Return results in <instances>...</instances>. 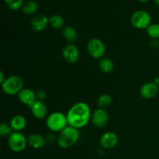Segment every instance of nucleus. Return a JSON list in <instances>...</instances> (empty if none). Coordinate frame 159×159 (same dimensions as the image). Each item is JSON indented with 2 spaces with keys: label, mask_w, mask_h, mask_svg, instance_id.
<instances>
[{
  "label": "nucleus",
  "mask_w": 159,
  "mask_h": 159,
  "mask_svg": "<svg viewBox=\"0 0 159 159\" xmlns=\"http://www.w3.org/2000/svg\"><path fill=\"white\" fill-rule=\"evenodd\" d=\"M5 2L12 10H18L23 5V0H5Z\"/></svg>",
  "instance_id": "nucleus-23"
},
{
  "label": "nucleus",
  "mask_w": 159,
  "mask_h": 159,
  "mask_svg": "<svg viewBox=\"0 0 159 159\" xmlns=\"http://www.w3.org/2000/svg\"><path fill=\"white\" fill-rule=\"evenodd\" d=\"M101 146L105 149H112L116 146L118 143V137L111 131L107 132L102 135L99 141Z\"/></svg>",
  "instance_id": "nucleus-12"
},
{
  "label": "nucleus",
  "mask_w": 159,
  "mask_h": 159,
  "mask_svg": "<svg viewBox=\"0 0 159 159\" xmlns=\"http://www.w3.org/2000/svg\"><path fill=\"white\" fill-rule=\"evenodd\" d=\"M50 24L54 29H60L64 26L65 20L60 15H53L49 18Z\"/></svg>",
  "instance_id": "nucleus-21"
},
{
  "label": "nucleus",
  "mask_w": 159,
  "mask_h": 159,
  "mask_svg": "<svg viewBox=\"0 0 159 159\" xmlns=\"http://www.w3.org/2000/svg\"><path fill=\"white\" fill-rule=\"evenodd\" d=\"M48 128L53 132H61L68 127L67 116L61 112H54L48 116L46 120Z\"/></svg>",
  "instance_id": "nucleus-3"
},
{
  "label": "nucleus",
  "mask_w": 159,
  "mask_h": 159,
  "mask_svg": "<svg viewBox=\"0 0 159 159\" xmlns=\"http://www.w3.org/2000/svg\"><path fill=\"white\" fill-rule=\"evenodd\" d=\"M6 79H5L4 77V73H3L2 71H0V82H1V84H2Z\"/></svg>",
  "instance_id": "nucleus-26"
},
{
  "label": "nucleus",
  "mask_w": 159,
  "mask_h": 159,
  "mask_svg": "<svg viewBox=\"0 0 159 159\" xmlns=\"http://www.w3.org/2000/svg\"><path fill=\"white\" fill-rule=\"evenodd\" d=\"M79 139V130L71 126H68L60 132V134L57 138V144L61 148H69L75 145Z\"/></svg>",
  "instance_id": "nucleus-2"
},
{
  "label": "nucleus",
  "mask_w": 159,
  "mask_h": 159,
  "mask_svg": "<svg viewBox=\"0 0 159 159\" xmlns=\"http://www.w3.org/2000/svg\"><path fill=\"white\" fill-rule=\"evenodd\" d=\"M9 125L11 126L13 131L20 132L26 127V120L21 115H16L11 119Z\"/></svg>",
  "instance_id": "nucleus-16"
},
{
  "label": "nucleus",
  "mask_w": 159,
  "mask_h": 159,
  "mask_svg": "<svg viewBox=\"0 0 159 159\" xmlns=\"http://www.w3.org/2000/svg\"><path fill=\"white\" fill-rule=\"evenodd\" d=\"M36 95H37V99H38L37 100L40 101H43L47 97L46 93L44 91H42V90L37 92V93Z\"/></svg>",
  "instance_id": "nucleus-25"
},
{
  "label": "nucleus",
  "mask_w": 159,
  "mask_h": 159,
  "mask_svg": "<svg viewBox=\"0 0 159 159\" xmlns=\"http://www.w3.org/2000/svg\"><path fill=\"white\" fill-rule=\"evenodd\" d=\"M33 116L39 120L43 119L48 113V108L43 101L37 100L30 107Z\"/></svg>",
  "instance_id": "nucleus-14"
},
{
  "label": "nucleus",
  "mask_w": 159,
  "mask_h": 159,
  "mask_svg": "<svg viewBox=\"0 0 159 159\" xmlns=\"http://www.w3.org/2000/svg\"><path fill=\"white\" fill-rule=\"evenodd\" d=\"M23 82L21 78L18 75H12L6 78L5 82L2 84V91L9 96L19 94L23 89Z\"/></svg>",
  "instance_id": "nucleus-4"
},
{
  "label": "nucleus",
  "mask_w": 159,
  "mask_h": 159,
  "mask_svg": "<svg viewBox=\"0 0 159 159\" xmlns=\"http://www.w3.org/2000/svg\"><path fill=\"white\" fill-rule=\"evenodd\" d=\"M28 144L34 149L43 148L46 144V140L39 134H32L27 138Z\"/></svg>",
  "instance_id": "nucleus-15"
},
{
  "label": "nucleus",
  "mask_w": 159,
  "mask_h": 159,
  "mask_svg": "<svg viewBox=\"0 0 159 159\" xmlns=\"http://www.w3.org/2000/svg\"><path fill=\"white\" fill-rule=\"evenodd\" d=\"M62 56L68 63L74 64L79 58V50L74 43H68L62 51Z\"/></svg>",
  "instance_id": "nucleus-8"
},
{
  "label": "nucleus",
  "mask_w": 159,
  "mask_h": 159,
  "mask_svg": "<svg viewBox=\"0 0 159 159\" xmlns=\"http://www.w3.org/2000/svg\"><path fill=\"white\" fill-rule=\"evenodd\" d=\"M64 38L70 43H73L78 39V33L71 26H67L63 30Z\"/></svg>",
  "instance_id": "nucleus-17"
},
{
  "label": "nucleus",
  "mask_w": 159,
  "mask_h": 159,
  "mask_svg": "<svg viewBox=\"0 0 159 159\" xmlns=\"http://www.w3.org/2000/svg\"><path fill=\"white\" fill-rule=\"evenodd\" d=\"M154 1H155V4H156L157 6H158V7H159V0H154Z\"/></svg>",
  "instance_id": "nucleus-27"
},
{
  "label": "nucleus",
  "mask_w": 159,
  "mask_h": 159,
  "mask_svg": "<svg viewBox=\"0 0 159 159\" xmlns=\"http://www.w3.org/2000/svg\"><path fill=\"white\" fill-rule=\"evenodd\" d=\"M12 129L10 125L6 124V123H2L0 125V135L2 137L7 136V135H10L12 133Z\"/></svg>",
  "instance_id": "nucleus-24"
},
{
  "label": "nucleus",
  "mask_w": 159,
  "mask_h": 159,
  "mask_svg": "<svg viewBox=\"0 0 159 159\" xmlns=\"http://www.w3.org/2000/svg\"><path fill=\"white\" fill-rule=\"evenodd\" d=\"M159 92L158 85L155 82H147L141 86L140 89L141 97L145 99H151L155 98Z\"/></svg>",
  "instance_id": "nucleus-11"
},
{
  "label": "nucleus",
  "mask_w": 159,
  "mask_h": 159,
  "mask_svg": "<svg viewBox=\"0 0 159 159\" xmlns=\"http://www.w3.org/2000/svg\"><path fill=\"white\" fill-rule=\"evenodd\" d=\"M139 2H148V0H138Z\"/></svg>",
  "instance_id": "nucleus-28"
},
{
  "label": "nucleus",
  "mask_w": 159,
  "mask_h": 159,
  "mask_svg": "<svg viewBox=\"0 0 159 159\" xmlns=\"http://www.w3.org/2000/svg\"><path fill=\"white\" fill-rule=\"evenodd\" d=\"M68 125L80 129L87 125L91 116V110L87 103L79 102L74 104L67 113Z\"/></svg>",
  "instance_id": "nucleus-1"
},
{
  "label": "nucleus",
  "mask_w": 159,
  "mask_h": 159,
  "mask_svg": "<svg viewBox=\"0 0 159 159\" xmlns=\"http://www.w3.org/2000/svg\"><path fill=\"white\" fill-rule=\"evenodd\" d=\"M92 122L96 127H103L107 124L109 116L104 109H96L92 115Z\"/></svg>",
  "instance_id": "nucleus-9"
},
{
  "label": "nucleus",
  "mask_w": 159,
  "mask_h": 159,
  "mask_svg": "<svg viewBox=\"0 0 159 159\" xmlns=\"http://www.w3.org/2000/svg\"><path fill=\"white\" fill-rule=\"evenodd\" d=\"M99 67L102 72L106 73V74H109V73L113 71V68H114V65H113V62L112 61V60H110V58H107V57H105V58H102L99 61Z\"/></svg>",
  "instance_id": "nucleus-19"
},
{
  "label": "nucleus",
  "mask_w": 159,
  "mask_h": 159,
  "mask_svg": "<svg viewBox=\"0 0 159 159\" xmlns=\"http://www.w3.org/2000/svg\"><path fill=\"white\" fill-rule=\"evenodd\" d=\"M152 16L145 10H138L132 14L130 17V23L136 29H147L151 25Z\"/></svg>",
  "instance_id": "nucleus-5"
},
{
  "label": "nucleus",
  "mask_w": 159,
  "mask_h": 159,
  "mask_svg": "<svg viewBox=\"0 0 159 159\" xmlns=\"http://www.w3.org/2000/svg\"><path fill=\"white\" fill-rule=\"evenodd\" d=\"M19 100L24 105L30 107L37 101V95L30 89H23L18 94Z\"/></svg>",
  "instance_id": "nucleus-13"
},
{
  "label": "nucleus",
  "mask_w": 159,
  "mask_h": 159,
  "mask_svg": "<svg viewBox=\"0 0 159 159\" xmlns=\"http://www.w3.org/2000/svg\"><path fill=\"white\" fill-rule=\"evenodd\" d=\"M87 51L92 57L95 59L101 58L106 53V47L103 42L98 38H93L87 43Z\"/></svg>",
  "instance_id": "nucleus-7"
},
{
  "label": "nucleus",
  "mask_w": 159,
  "mask_h": 159,
  "mask_svg": "<svg viewBox=\"0 0 159 159\" xmlns=\"http://www.w3.org/2000/svg\"><path fill=\"white\" fill-rule=\"evenodd\" d=\"M27 139L24 135L18 131H13L8 138V144L11 151L14 152H21L27 145Z\"/></svg>",
  "instance_id": "nucleus-6"
},
{
  "label": "nucleus",
  "mask_w": 159,
  "mask_h": 159,
  "mask_svg": "<svg viewBox=\"0 0 159 159\" xmlns=\"http://www.w3.org/2000/svg\"><path fill=\"white\" fill-rule=\"evenodd\" d=\"M158 88H159V85H158Z\"/></svg>",
  "instance_id": "nucleus-29"
},
{
  "label": "nucleus",
  "mask_w": 159,
  "mask_h": 159,
  "mask_svg": "<svg viewBox=\"0 0 159 159\" xmlns=\"http://www.w3.org/2000/svg\"><path fill=\"white\" fill-rule=\"evenodd\" d=\"M112 101H113L112 100V96L110 94L104 93V94H102L101 96H99L97 101V103L99 108L106 109L111 105Z\"/></svg>",
  "instance_id": "nucleus-20"
},
{
  "label": "nucleus",
  "mask_w": 159,
  "mask_h": 159,
  "mask_svg": "<svg viewBox=\"0 0 159 159\" xmlns=\"http://www.w3.org/2000/svg\"><path fill=\"white\" fill-rule=\"evenodd\" d=\"M147 34L150 37L153 39L159 38V24L158 23H153L151 24L146 29Z\"/></svg>",
  "instance_id": "nucleus-22"
},
{
  "label": "nucleus",
  "mask_w": 159,
  "mask_h": 159,
  "mask_svg": "<svg viewBox=\"0 0 159 159\" xmlns=\"http://www.w3.org/2000/svg\"><path fill=\"white\" fill-rule=\"evenodd\" d=\"M22 11L23 13L26 15H31V14L35 13L38 9V4L34 0H29L22 6Z\"/></svg>",
  "instance_id": "nucleus-18"
},
{
  "label": "nucleus",
  "mask_w": 159,
  "mask_h": 159,
  "mask_svg": "<svg viewBox=\"0 0 159 159\" xmlns=\"http://www.w3.org/2000/svg\"><path fill=\"white\" fill-rule=\"evenodd\" d=\"M50 23L49 18L44 14H38L32 19L30 23L31 28L35 32H41L46 29Z\"/></svg>",
  "instance_id": "nucleus-10"
}]
</instances>
